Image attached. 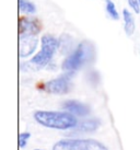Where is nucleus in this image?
Listing matches in <instances>:
<instances>
[{
    "mask_svg": "<svg viewBox=\"0 0 140 150\" xmlns=\"http://www.w3.org/2000/svg\"><path fill=\"white\" fill-rule=\"evenodd\" d=\"M34 118L40 125L55 129L74 128L78 124L77 117L69 112L36 111L34 113Z\"/></svg>",
    "mask_w": 140,
    "mask_h": 150,
    "instance_id": "1",
    "label": "nucleus"
},
{
    "mask_svg": "<svg viewBox=\"0 0 140 150\" xmlns=\"http://www.w3.org/2000/svg\"><path fill=\"white\" fill-rule=\"evenodd\" d=\"M95 56L94 46L91 42L84 41L79 44L71 54L62 63V69L65 71L74 72L87 64L93 62Z\"/></svg>",
    "mask_w": 140,
    "mask_h": 150,
    "instance_id": "2",
    "label": "nucleus"
},
{
    "mask_svg": "<svg viewBox=\"0 0 140 150\" xmlns=\"http://www.w3.org/2000/svg\"><path fill=\"white\" fill-rule=\"evenodd\" d=\"M41 50L31 59V64L40 67V68L48 65L50 63L52 58H53L54 54L59 48V40H57L55 36L49 35V34H45L41 38Z\"/></svg>",
    "mask_w": 140,
    "mask_h": 150,
    "instance_id": "3",
    "label": "nucleus"
},
{
    "mask_svg": "<svg viewBox=\"0 0 140 150\" xmlns=\"http://www.w3.org/2000/svg\"><path fill=\"white\" fill-rule=\"evenodd\" d=\"M53 150H107V148L94 139H62L55 144Z\"/></svg>",
    "mask_w": 140,
    "mask_h": 150,
    "instance_id": "4",
    "label": "nucleus"
},
{
    "mask_svg": "<svg viewBox=\"0 0 140 150\" xmlns=\"http://www.w3.org/2000/svg\"><path fill=\"white\" fill-rule=\"evenodd\" d=\"M74 72L67 71L66 74L59 76L53 80L44 83L43 89L53 94H66L71 90V76Z\"/></svg>",
    "mask_w": 140,
    "mask_h": 150,
    "instance_id": "5",
    "label": "nucleus"
},
{
    "mask_svg": "<svg viewBox=\"0 0 140 150\" xmlns=\"http://www.w3.org/2000/svg\"><path fill=\"white\" fill-rule=\"evenodd\" d=\"M41 23L35 18L22 17L19 20V34L20 38L36 36L41 32Z\"/></svg>",
    "mask_w": 140,
    "mask_h": 150,
    "instance_id": "6",
    "label": "nucleus"
},
{
    "mask_svg": "<svg viewBox=\"0 0 140 150\" xmlns=\"http://www.w3.org/2000/svg\"><path fill=\"white\" fill-rule=\"evenodd\" d=\"M62 108L66 112L71 113L74 116H87L90 114V108L82 102L76 100H69L64 102Z\"/></svg>",
    "mask_w": 140,
    "mask_h": 150,
    "instance_id": "7",
    "label": "nucleus"
},
{
    "mask_svg": "<svg viewBox=\"0 0 140 150\" xmlns=\"http://www.w3.org/2000/svg\"><path fill=\"white\" fill-rule=\"evenodd\" d=\"M37 47V40L35 36L20 38V57H29L35 52Z\"/></svg>",
    "mask_w": 140,
    "mask_h": 150,
    "instance_id": "8",
    "label": "nucleus"
},
{
    "mask_svg": "<svg viewBox=\"0 0 140 150\" xmlns=\"http://www.w3.org/2000/svg\"><path fill=\"white\" fill-rule=\"evenodd\" d=\"M100 120L98 118H88L82 122H79L77 126L74 127L76 130L82 132V133H90V132H94L100 127Z\"/></svg>",
    "mask_w": 140,
    "mask_h": 150,
    "instance_id": "9",
    "label": "nucleus"
},
{
    "mask_svg": "<svg viewBox=\"0 0 140 150\" xmlns=\"http://www.w3.org/2000/svg\"><path fill=\"white\" fill-rule=\"evenodd\" d=\"M123 19H124V30L125 33L127 34V36H132L135 33L136 30V22L135 18L132 14L130 11H128L127 9H125L123 11Z\"/></svg>",
    "mask_w": 140,
    "mask_h": 150,
    "instance_id": "10",
    "label": "nucleus"
},
{
    "mask_svg": "<svg viewBox=\"0 0 140 150\" xmlns=\"http://www.w3.org/2000/svg\"><path fill=\"white\" fill-rule=\"evenodd\" d=\"M19 8L21 12L25 14H33L36 12V7L30 0H19Z\"/></svg>",
    "mask_w": 140,
    "mask_h": 150,
    "instance_id": "11",
    "label": "nucleus"
},
{
    "mask_svg": "<svg viewBox=\"0 0 140 150\" xmlns=\"http://www.w3.org/2000/svg\"><path fill=\"white\" fill-rule=\"evenodd\" d=\"M105 9L108 16L113 19V20H119V13L116 9L115 4L112 0H105Z\"/></svg>",
    "mask_w": 140,
    "mask_h": 150,
    "instance_id": "12",
    "label": "nucleus"
},
{
    "mask_svg": "<svg viewBox=\"0 0 140 150\" xmlns=\"http://www.w3.org/2000/svg\"><path fill=\"white\" fill-rule=\"evenodd\" d=\"M71 45H72L71 36L67 35V34H64L62 36H60V38H59V48L64 50L62 53H67L66 50H71Z\"/></svg>",
    "mask_w": 140,
    "mask_h": 150,
    "instance_id": "13",
    "label": "nucleus"
},
{
    "mask_svg": "<svg viewBox=\"0 0 140 150\" xmlns=\"http://www.w3.org/2000/svg\"><path fill=\"white\" fill-rule=\"evenodd\" d=\"M30 137H31L30 133H21L19 135V146H20V148H24L26 146Z\"/></svg>",
    "mask_w": 140,
    "mask_h": 150,
    "instance_id": "14",
    "label": "nucleus"
},
{
    "mask_svg": "<svg viewBox=\"0 0 140 150\" xmlns=\"http://www.w3.org/2000/svg\"><path fill=\"white\" fill-rule=\"evenodd\" d=\"M129 7L132 8V10L135 13H140V2L139 0H127Z\"/></svg>",
    "mask_w": 140,
    "mask_h": 150,
    "instance_id": "15",
    "label": "nucleus"
},
{
    "mask_svg": "<svg viewBox=\"0 0 140 150\" xmlns=\"http://www.w3.org/2000/svg\"><path fill=\"white\" fill-rule=\"evenodd\" d=\"M35 150H42V149H35Z\"/></svg>",
    "mask_w": 140,
    "mask_h": 150,
    "instance_id": "16",
    "label": "nucleus"
},
{
    "mask_svg": "<svg viewBox=\"0 0 140 150\" xmlns=\"http://www.w3.org/2000/svg\"><path fill=\"white\" fill-rule=\"evenodd\" d=\"M139 2H140V0H139Z\"/></svg>",
    "mask_w": 140,
    "mask_h": 150,
    "instance_id": "17",
    "label": "nucleus"
}]
</instances>
